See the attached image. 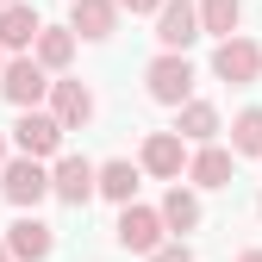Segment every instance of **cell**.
I'll use <instances>...</instances> for the list:
<instances>
[{
  "instance_id": "30bf717a",
  "label": "cell",
  "mask_w": 262,
  "mask_h": 262,
  "mask_svg": "<svg viewBox=\"0 0 262 262\" xmlns=\"http://www.w3.org/2000/svg\"><path fill=\"white\" fill-rule=\"evenodd\" d=\"M50 113H56L62 131H81V125L94 119V94H88L81 81H56V88H50Z\"/></svg>"
},
{
  "instance_id": "d6986e66",
  "label": "cell",
  "mask_w": 262,
  "mask_h": 262,
  "mask_svg": "<svg viewBox=\"0 0 262 262\" xmlns=\"http://www.w3.org/2000/svg\"><path fill=\"white\" fill-rule=\"evenodd\" d=\"M100 193L119 206H131V193H138V169L131 162H100Z\"/></svg>"
},
{
  "instance_id": "4fadbf2b",
  "label": "cell",
  "mask_w": 262,
  "mask_h": 262,
  "mask_svg": "<svg viewBox=\"0 0 262 262\" xmlns=\"http://www.w3.org/2000/svg\"><path fill=\"white\" fill-rule=\"evenodd\" d=\"M181 162H187V150H181L175 131H150V138H144V169H150V175L175 181V175H181Z\"/></svg>"
},
{
  "instance_id": "3957f363",
  "label": "cell",
  "mask_w": 262,
  "mask_h": 262,
  "mask_svg": "<svg viewBox=\"0 0 262 262\" xmlns=\"http://www.w3.org/2000/svg\"><path fill=\"white\" fill-rule=\"evenodd\" d=\"M144 81H150V100H162V106H187V94H193V69H187V56H169V50H162L150 69H144Z\"/></svg>"
},
{
  "instance_id": "52a82bcc",
  "label": "cell",
  "mask_w": 262,
  "mask_h": 262,
  "mask_svg": "<svg viewBox=\"0 0 262 262\" xmlns=\"http://www.w3.org/2000/svg\"><path fill=\"white\" fill-rule=\"evenodd\" d=\"M0 193H7L13 206H38L44 193H50V169H44V162H31V156H19V162L0 169Z\"/></svg>"
},
{
  "instance_id": "2e32d148",
  "label": "cell",
  "mask_w": 262,
  "mask_h": 262,
  "mask_svg": "<svg viewBox=\"0 0 262 262\" xmlns=\"http://www.w3.org/2000/svg\"><path fill=\"white\" fill-rule=\"evenodd\" d=\"M156 212H162V225H169V231H193V225H200V200H193L187 187H169Z\"/></svg>"
},
{
  "instance_id": "9c48e42d",
  "label": "cell",
  "mask_w": 262,
  "mask_h": 262,
  "mask_svg": "<svg viewBox=\"0 0 262 262\" xmlns=\"http://www.w3.org/2000/svg\"><path fill=\"white\" fill-rule=\"evenodd\" d=\"M7 250H13V262H44V256L56 250V237H50V225H44V219H31V212H25V219L7 225Z\"/></svg>"
},
{
  "instance_id": "6da1fadb",
  "label": "cell",
  "mask_w": 262,
  "mask_h": 262,
  "mask_svg": "<svg viewBox=\"0 0 262 262\" xmlns=\"http://www.w3.org/2000/svg\"><path fill=\"white\" fill-rule=\"evenodd\" d=\"M50 88H56V81L44 75V62H31V56H13L7 69H0V94H7L19 113H38V100H44Z\"/></svg>"
},
{
  "instance_id": "ac0fdd59",
  "label": "cell",
  "mask_w": 262,
  "mask_h": 262,
  "mask_svg": "<svg viewBox=\"0 0 262 262\" xmlns=\"http://www.w3.org/2000/svg\"><path fill=\"white\" fill-rule=\"evenodd\" d=\"M38 62H44V69H69V62H75V31L44 25V38H38Z\"/></svg>"
},
{
  "instance_id": "5b68a950",
  "label": "cell",
  "mask_w": 262,
  "mask_h": 262,
  "mask_svg": "<svg viewBox=\"0 0 262 262\" xmlns=\"http://www.w3.org/2000/svg\"><path fill=\"white\" fill-rule=\"evenodd\" d=\"M13 144H19V156H31V162L56 156V150H62V125H56V113H19Z\"/></svg>"
},
{
  "instance_id": "ba28073f",
  "label": "cell",
  "mask_w": 262,
  "mask_h": 262,
  "mask_svg": "<svg viewBox=\"0 0 262 262\" xmlns=\"http://www.w3.org/2000/svg\"><path fill=\"white\" fill-rule=\"evenodd\" d=\"M193 38H200V7H187V0H169V7L156 13V44L169 50V56H181Z\"/></svg>"
},
{
  "instance_id": "7c38bea8",
  "label": "cell",
  "mask_w": 262,
  "mask_h": 262,
  "mask_svg": "<svg viewBox=\"0 0 262 262\" xmlns=\"http://www.w3.org/2000/svg\"><path fill=\"white\" fill-rule=\"evenodd\" d=\"M38 38H44V19L31 13L25 0H19V7H7V13H0V50H31Z\"/></svg>"
},
{
  "instance_id": "e0dca14e",
  "label": "cell",
  "mask_w": 262,
  "mask_h": 262,
  "mask_svg": "<svg viewBox=\"0 0 262 262\" xmlns=\"http://www.w3.org/2000/svg\"><path fill=\"white\" fill-rule=\"evenodd\" d=\"M244 19V0H200V31H212V38L225 44Z\"/></svg>"
},
{
  "instance_id": "4316f807",
  "label": "cell",
  "mask_w": 262,
  "mask_h": 262,
  "mask_svg": "<svg viewBox=\"0 0 262 262\" xmlns=\"http://www.w3.org/2000/svg\"><path fill=\"white\" fill-rule=\"evenodd\" d=\"M0 69H7V62H0Z\"/></svg>"
},
{
  "instance_id": "8992f818",
  "label": "cell",
  "mask_w": 262,
  "mask_h": 262,
  "mask_svg": "<svg viewBox=\"0 0 262 262\" xmlns=\"http://www.w3.org/2000/svg\"><path fill=\"white\" fill-rule=\"evenodd\" d=\"M212 75L231 81V88L256 81V75H262V44H250V38H225V44L212 50Z\"/></svg>"
},
{
  "instance_id": "d4e9b609",
  "label": "cell",
  "mask_w": 262,
  "mask_h": 262,
  "mask_svg": "<svg viewBox=\"0 0 262 262\" xmlns=\"http://www.w3.org/2000/svg\"><path fill=\"white\" fill-rule=\"evenodd\" d=\"M0 169H7V138H0Z\"/></svg>"
},
{
  "instance_id": "cb8c5ba5",
  "label": "cell",
  "mask_w": 262,
  "mask_h": 262,
  "mask_svg": "<svg viewBox=\"0 0 262 262\" xmlns=\"http://www.w3.org/2000/svg\"><path fill=\"white\" fill-rule=\"evenodd\" d=\"M0 262H13V250H7V237H0Z\"/></svg>"
},
{
  "instance_id": "7a4b0ae2",
  "label": "cell",
  "mask_w": 262,
  "mask_h": 262,
  "mask_svg": "<svg viewBox=\"0 0 262 262\" xmlns=\"http://www.w3.org/2000/svg\"><path fill=\"white\" fill-rule=\"evenodd\" d=\"M50 193L62 206H88L94 193H100V169H94L88 156H56V169H50Z\"/></svg>"
},
{
  "instance_id": "277c9868",
  "label": "cell",
  "mask_w": 262,
  "mask_h": 262,
  "mask_svg": "<svg viewBox=\"0 0 262 262\" xmlns=\"http://www.w3.org/2000/svg\"><path fill=\"white\" fill-rule=\"evenodd\" d=\"M113 231H119V250H131V256H156L169 225H162V212H150V206H125Z\"/></svg>"
},
{
  "instance_id": "7402d4cb",
  "label": "cell",
  "mask_w": 262,
  "mask_h": 262,
  "mask_svg": "<svg viewBox=\"0 0 262 262\" xmlns=\"http://www.w3.org/2000/svg\"><path fill=\"white\" fill-rule=\"evenodd\" d=\"M119 7H125V13H162L169 0H119Z\"/></svg>"
},
{
  "instance_id": "9a60e30c",
  "label": "cell",
  "mask_w": 262,
  "mask_h": 262,
  "mask_svg": "<svg viewBox=\"0 0 262 262\" xmlns=\"http://www.w3.org/2000/svg\"><path fill=\"white\" fill-rule=\"evenodd\" d=\"M187 181H193V187H231V150L206 144L200 156L187 162Z\"/></svg>"
},
{
  "instance_id": "5bb4252c",
  "label": "cell",
  "mask_w": 262,
  "mask_h": 262,
  "mask_svg": "<svg viewBox=\"0 0 262 262\" xmlns=\"http://www.w3.org/2000/svg\"><path fill=\"white\" fill-rule=\"evenodd\" d=\"M175 138H181V144H200V150H206V144L219 138V113H212L206 100H187V106H181V119H175Z\"/></svg>"
},
{
  "instance_id": "44dd1931",
  "label": "cell",
  "mask_w": 262,
  "mask_h": 262,
  "mask_svg": "<svg viewBox=\"0 0 262 262\" xmlns=\"http://www.w3.org/2000/svg\"><path fill=\"white\" fill-rule=\"evenodd\" d=\"M150 262H193V250H187V244H162Z\"/></svg>"
},
{
  "instance_id": "484cf974",
  "label": "cell",
  "mask_w": 262,
  "mask_h": 262,
  "mask_svg": "<svg viewBox=\"0 0 262 262\" xmlns=\"http://www.w3.org/2000/svg\"><path fill=\"white\" fill-rule=\"evenodd\" d=\"M7 7H19V0H0V13H7Z\"/></svg>"
},
{
  "instance_id": "603a6c76",
  "label": "cell",
  "mask_w": 262,
  "mask_h": 262,
  "mask_svg": "<svg viewBox=\"0 0 262 262\" xmlns=\"http://www.w3.org/2000/svg\"><path fill=\"white\" fill-rule=\"evenodd\" d=\"M237 262H262V250H244V256H237Z\"/></svg>"
},
{
  "instance_id": "ffe728a7",
  "label": "cell",
  "mask_w": 262,
  "mask_h": 262,
  "mask_svg": "<svg viewBox=\"0 0 262 262\" xmlns=\"http://www.w3.org/2000/svg\"><path fill=\"white\" fill-rule=\"evenodd\" d=\"M231 150H237V156H262V106L237 113V125H231Z\"/></svg>"
},
{
  "instance_id": "8fae6325",
  "label": "cell",
  "mask_w": 262,
  "mask_h": 262,
  "mask_svg": "<svg viewBox=\"0 0 262 262\" xmlns=\"http://www.w3.org/2000/svg\"><path fill=\"white\" fill-rule=\"evenodd\" d=\"M113 25H119V0H69V31L113 38Z\"/></svg>"
}]
</instances>
